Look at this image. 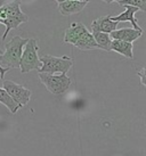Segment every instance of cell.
I'll return each mask as SVG.
<instances>
[{"label": "cell", "instance_id": "obj_6", "mask_svg": "<svg viewBox=\"0 0 146 156\" xmlns=\"http://www.w3.org/2000/svg\"><path fill=\"white\" fill-rule=\"evenodd\" d=\"M57 8L63 16H71L74 14H79L83 10L89 1L87 0H64V1H56Z\"/></svg>", "mask_w": 146, "mask_h": 156}, {"label": "cell", "instance_id": "obj_13", "mask_svg": "<svg viewBox=\"0 0 146 156\" xmlns=\"http://www.w3.org/2000/svg\"><path fill=\"white\" fill-rule=\"evenodd\" d=\"M91 34L94 37L95 42L97 44L99 49H104L106 51H111L112 39L110 38V34L100 33V32H93Z\"/></svg>", "mask_w": 146, "mask_h": 156}, {"label": "cell", "instance_id": "obj_14", "mask_svg": "<svg viewBox=\"0 0 146 156\" xmlns=\"http://www.w3.org/2000/svg\"><path fill=\"white\" fill-rule=\"evenodd\" d=\"M0 103L2 105H5L12 114H15L18 109L22 108L20 105H17L13 99H12V97H10L2 88H0Z\"/></svg>", "mask_w": 146, "mask_h": 156}, {"label": "cell", "instance_id": "obj_11", "mask_svg": "<svg viewBox=\"0 0 146 156\" xmlns=\"http://www.w3.org/2000/svg\"><path fill=\"white\" fill-rule=\"evenodd\" d=\"M73 46H75L77 48H79L80 50H83V51L93 50V49H98V46L95 42L94 37L91 34V32H89V30H87Z\"/></svg>", "mask_w": 146, "mask_h": 156}, {"label": "cell", "instance_id": "obj_8", "mask_svg": "<svg viewBox=\"0 0 146 156\" xmlns=\"http://www.w3.org/2000/svg\"><path fill=\"white\" fill-rule=\"evenodd\" d=\"M119 23L111 21V16H102L99 18H96L94 22L91 23V30L93 32H100V33H106L110 34L113 31L116 30V26Z\"/></svg>", "mask_w": 146, "mask_h": 156}, {"label": "cell", "instance_id": "obj_10", "mask_svg": "<svg viewBox=\"0 0 146 156\" xmlns=\"http://www.w3.org/2000/svg\"><path fill=\"white\" fill-rule=\"evenodd\" d=\"M126 7V10L123 12L122 14H120V15H118V16H111V21H113V22H129L131 23L133 26V30L136 31H142V27L138 25L137 23V20L135 18V14H136V12H137L138 9L136 8V7H131V6H125Z\"/></svg>", "mask_w": 146, "mask_h": 156}, {"label": "cell", "instance_id": "obj_9", "mask_svg": "<svg viewBox=\"0 0 146 156\" xmlns=\"http://www.w3.org/2000/svg\"><path fill=\"white\" fill-rule=\"evenodd\" d=\"M87 30H88V29H87L83 24H81V23H78V22L72 23V24L70 25V27H68V29L65 30L63 42H64V44H74L78 40H79V38H80Z\"/></svg>", "mask_w": 146, "mask_h": 156}, {"label": "cell", "instance_id": "obj_5", "mask_svg": "<svg viewBox=\"0 0 146 156\" xmlns=\"http://www.w3.org/2000/svg\"><path fill=\"white\" fill-rule=\"evenodd\" d=\"M2 89L21 107H23L24 105H26L30 101L31 96H32V91L30 89H27V88H25L24 86H22V84L14 82V81H10V80L4 81V87H2Z\"/></svg>", "mask_w": 146, "mask_h": 156}, {"label": "cell", "instance_id": "obj_15", "mask_svg": "<svg viewBox=\"0 0 146 156\" xmlns=\"http://www.w3.org/2000/svg\"><path fill=\"white\" fill-rule=\"evenodd\" d=\"M106 2H118L120 6H131L141 9L142 12H146V0H115V1H106Z\"/></svg>", "mask_w": 146, "mask_h": 156}, {"label": "cell", "instance_id": "obj_17", "mask_svg": "<svg viewBox=\"0 0 146 156\" xmlns=\"http://www.w3.org/2000/svg\"><path fill=\"white\" fill-rule=\"evenodd\" d=\"M2 54H4V50H2V49H0V56H1ZM8 71H10V69H6V67H1V66H0V78H1V80L4 79L6 72H8Z\"/></svg>", "mask_w": 146, "mask_h": 156}, {"label": "cell", "instance_id": "obj_16", "mask_svg": "<svg viewBox=\"0 0 146 156\" xmlns=\"http://www.w3.org/2000/svg\"><path fill=\"white\" fill-rule=\"evenodd\" d=\"M137 75H139V78H141V83H142V86L145 87L146 86V81H145V67H142L141 71H138L137 72Z\"/></svg>", "mask_w": 146, "mask_h": 156}, {"label": "cell", "instance_id": "obj_4", "mask_svg": "<svg viewBox=\"0 0 146 156\" xmlns=\"http://www.w3.org/2000/svg\"><path fill=\"white\" fill-rule=\"evenodd\" d=\"M39 79L48 91L53 95L60 96L69 90L72 81L66 74H45L39 73Z\"/></svg>", "mask_w": 146, "mask_h": 156}, {"label": "cell", "instance_id": "obj_3", "mask_svg": "<svg viewBox=\"0 0 146 156\" xmlns=\"http://www.w3.org/2000/svg\"><path fill=\"white\" fill-rule=\"evenodd\" d=\"M38 40L29 39L27 44L23 48L21 61H20V69L22 73H27L32 69L39 71L41 67V63L38 56Z\"/></svg>", "mask_w": 146, "mask_h": 156}, {"label": "cell", "instance_id": "obj_12", "mask_svg": "<svg viewBox=\"0 0 146 156\" xmlns=\"http://www.w3.org/2000/svg\"><path fill=\"white\" fill-rule=\"evenodd\" d=\"M111 50L116 51L123 55L129 59H133V44L125 42V41H118V40H112Z\"/></svg>", "mask_w": 146, "mask_h": 156}, {"label": "cell", "instance_id": "obj_7", "mask_svg": "<svg viewBox=\"0 0 146 156\" xmlns=\"http://www.w3.org/2000/svg\"><path fill=\"white\" fill-rule=\"evenodd\" d=\"M143 32L142 31H136L130 27H123L120 30L113 31L112 33H110V38L112 40H118V41H125V42H129L133 44V41H136L142 37Z\"/></svg>", "mask_w": 146, "mask_h": 156}, {"label": "cell", "instance_id": "obj_1", "mask_svg": "<svg viewBox=\"0 0 146 156\" xmlns=\"http://www.w3.org/2000/svg\"><path fill=\"white\" fill-rule=\"evenodd\" d=\"M27 40L20 35H15L9 40L8 44L5 46L4 54L0 56V66L6 69H20L23 48L27 44Z\"/></svg>", "mask_w": 146, "mask_h": 156}, {"label": "cell", "instance_id": "obj_18", "mask_svg": "<svg viewBox=\"0 0 146 156\" xmlns=\"http://www.w3.org/2000/svg\"><path fill=\"white\" fill-rule=\"evenodd\" d=\"M0 80H1V78H0Z\"/></svg>", "mask_w": 146, "mask_h": 156}, {"label": "cell", "instance_id": "obj_2", "mask_svg": "<svg viewBox=\"0 0 146 156\" xmlns=\"http://www.w3.org/2000/svg\"><path fill=\"white\" fill-rule=\"evenodd\" d=\"M39 61L41 63V67L38 72L45 74H66L73 65V59L68 56L42 55L39 57Z\"/></svg>", "mask_w": 146, "mask_h": 156}]
</instances>
